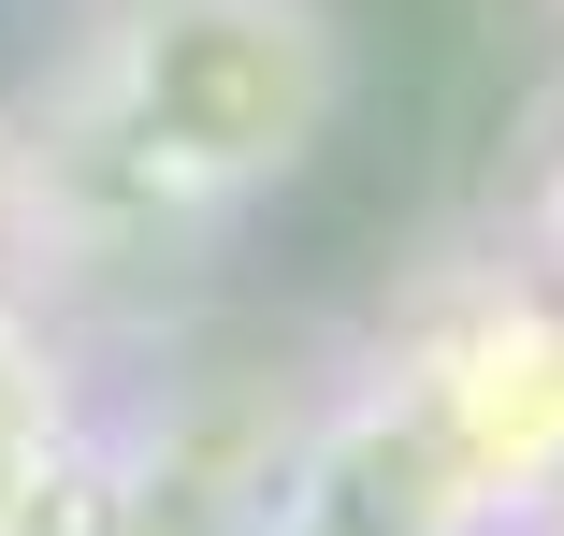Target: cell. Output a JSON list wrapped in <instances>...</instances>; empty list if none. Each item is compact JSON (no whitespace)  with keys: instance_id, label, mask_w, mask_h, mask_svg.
<instances>
[{"instance_id":"6da1fadb","label":"cell","mask_w":564,"mask_h":536,"mask_svg":"<svg viewBox=\"0 0 564 536\" xmlns=\"http://www.w3.org/2000/svg\"><path fill=\"white\" fill-rule=\"evenodd\" d=\"M318 131H333L318 0H131L58 101V160L160 218H217L275 189Z\"/></svg>"},{"instance_id":"7a4b0ae2","label":"cell","mask_w":564,"mask_h":536,"mask_svg":"<svg viewBox=\"0 0 564 536\" xmlns=\"http://www.w3.org/2000/svg\"><path fill=\"white\" fill-rule=\"evenodd\" d=\"M44 450H58V406L30 392V363H15V334H0V522L30 507V479H44Z\"/></svg>"}]
</instances>
